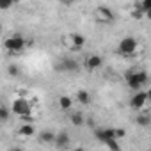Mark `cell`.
<instances>
[{
  "mask_svg": "<svg viewBox=\"0 0 151 151\" xmlns=\"http://www.w3.org/2000/svg\"><path fill=\"white\" fill-rule=\"evenodd\" d=\"M124 80L132 91H140L147 84V73L144 69H128V73L124 75Z\"/></svg>",
  "mask_w": 151,
  "mask_h": 151,
  "instance_id": "1",
  "label": "cell"
},
{
  "mask_svg": "<svg viewBox=\"0 0 151 151\" xmlns=\"http://www.w3.org/2000/svg\"><path fill=\"white\" fill-rule=\"evenodd\" d=\"M124 135H126V132L119 130V128H107V126H103V128H96L94 130V139L100 140L101 144H107L109 140H119Z\"/></svg>",
  "mask_w": 151,
  "mask_h": 151,
  "instance_id": "2",
  "label": "cell"
},
{
  "mask_svg": "<svg viewBox=\"0 0 151 151\" xmlns=\"http://www.w3.org/2000/svg\"><path fill=\"white\" fill-rule=\"evenodd\" d=\"M9 110H11V114H16V116H20L22 119H29V117L32 116V105H30V101L25 100V98H14Z\"/></svg>",
  "mask_w": 151,
  "mask_h": 151,
  "instance_id": "3",
  "label": "cell"
},
{
  "mask_svg": "<svg viewBox=\"0 0 151 151\" xmlns=\"http://www.w3.org/2000/svg\"><path fill=\"white\" fill-rule=\"evenodd\" d=\"M25 45H27V41H25V37H23V36H20V34L9 36V37L4 41V48H6V50H9V52H13V53L22 52V50L25 48Z\"/></svg>",
  "mask_w": 151,
  "mask_h": 151,
  "instance_id": "4",
  "label": "cell"
},
{
  "mask_svg": "<svg viewBox=\"0 0 151 151\" xmlns=\"http://www.w3.org/2000/svg\"><path fill=\"white\" fill-rule=\"evenodd\" d=\"M137 46H139L137 39H135V37H132V36H128V37H123V39L119 41L117 52H119L121 55H133V53H135V50H137Z\"/></svg>",
  "mask_w": 151,
  "mask_h": 151,
  "instance_id": "5",
  "label": "cell"
},
{
  "mask_svg": "<svg viewBox=\"0 0 151 151\" xmlns=\"http://www.w3.org/2000/svg\"><path fill=\"white\" fill-rule=\"evenodd\" d=\"M114 18H116L114 11L110 7H107V6H98L94 9V20L100 22V23H112Z\"/></svg>",
  "mask_w": 151,
  "mask_h": 151,
  "instance_id": "6",
  "label": "cell"
},
{
  "mask_svg": "<svg viewBox=\"0 0 151 151\" xmlns=\"http://www.w3.org/2000/svg\"><path fill=\"white\" fill-rule=\"evenodd\" d=\"M147 100H149V93L147 91H135L133 93V96L130 98V105L135 109V110H140L146 103H147Z\"/></svg>",
  "mask_w": 151,
  "mask_h": 151,
  "instance_id": "7",
  "label": "cell"
},
{
  "mask_svg": "<svg viewBox=\"0 0 151 151\" xmlns=\"http://www.w3.org/2000/svg\"><path fill=\"white\" fill-rule=\"evenodd\" d=\"M71 144V137L66 130H60L59 133H55V140H53V146L59 149V151H66Z\"/></svg>",
  "mask_w": 151,
  "mask_h": 151,
  "instance_id": "8",
  "label": "cell"
},
{
  "mask_svg": "<svg viewBox=\"0 0 151 151\" xmlns=\"http://www.w3.org/2000/svg\"><path fill=\"white\" fill-rule=\"evenodd\" d=\"M57 69H59V71H66V73H77V71L80 69V64L75 60V59H71V57H64V59L57 64Z\"/></svg>",
  "mask_w": 151,
  "mask_h": 151,
  "instance_id": "9",
  "label": "cell"
},
{
  "mask_svg": "<svg viewBox=\"0 0 151 151\" xmlns=\"http://www.w3.org/2000/svg\"><path fill=\"white\" fill-rule=\"evenodd\" d=\"M103 66V57L98 55V53H93V55H87L86 57V62H84V68L87 71H96Z\"/></svg>",
  "mask_w": 151,
  "mask_h": 151,
  "instance_id": "10",
  "label": "cell"
},
{
  "mask_svg": "<svg viewBox=\"0 0 151 151\" xmlns=\"http://www.w3.org/2000/svg\"><path fill=\"white\" fill-rule=\"evenodd\" d=\"M68 43H69V48L71 50H80L84 45H86V37L78 32H73L69 37H68Z\"/></svg>",
  "mask_w": 151,
  "mask_h": 151,
  "instance_id": "11",
  "label": "cell"
},
{
  "mask_svg": "<svg viewBox=\"0 0 151 151\" xmlns=\"http://www.w3.org/2000/svg\"><path fill=\"white\" fill-rule=\"evenodd\" d=\"M37 139H39V142H41L43 146H48V144H53V140H55V133L50 132V130H43V132H39Z\"/></svg>",
  "mask_w": 151,
  "mask_h": 151,
  "instance_id": "12",
  "label": "cell"
},
{
  "mask_svg": "<svg viewBox=\"0 0 151 151\" xmlns=\"http://www.w3.org/2000/svg\"><path fill=\"white\" fill-rule=\"evenodd\" d=\"M34 133H36V128H34L32 123H23L18 128V135H22V137H32Z\"/></svg>",
  "mask_w": 151,
  "mask_h": 151,
  "instance_id": "13",
  "label": "cell"
},
{
  "mask_svg": "<svg viewBox=\"0 0 151 151\" xmlns=\"http://www.w3.org/2000/svg\"><path fill=\"white\" fill-rule=\"evenodd\" d=\"M71 107H73V98L71 96H60L59 98V109L60 110H71Z\"/></svg>",
  "mask_w": 151,
  "mask_h": 151,
  "instance_id": "14",
  "label": "cell"
},
{
  "mask_svg": "<svg viewBox=\"0 0 151 151\" xmlns=\"http://www.w3.org/2000/svg\"><path fill=\"white\" fill-rule=\"evenodd\" d=\"M69 121H71V124H73V126H82V124L86 123V119H84V114H82V112H73V114H69Z\"/></svg>",
  "mask_w": 151,
  "mask_h": 151,
  "instance_id": "15",
  "label": "cell"
},
{
  "mask_svg": "<svg viewBox=\"0 0 151 151\" xmlns=\"http://www.w3.org/2000/svg\"><path fill=\"white\" fill-rule=\"evenodd\" d=\"M77 100H78L82 105H89V103H91V93L86 91V89H78V93H77Z\"/></svg>",
  "mask_w": 151,
  "mask_h": 151,
  "instance_id": "16",
  "label": "cell"
},
{
  "mask_svg": "<svg viewBox=\"0 0 151 151\" xmlns=\"http://www.w3.org/2000/svg\"><path fill=\"white\" fill-rule=\"evenodd\" d=\"M9 117H11V110H9V107L0 105V124L7 123V121H9Z\"/></svg>",
  "mask_w": 151,
  "mask_h": 151,
  "instance_id": "17",
  "label": "cell"
},
{
  "mask_svg": "<svg viewBox=\"0 0 151 151\" xmlns=\"http://www.w3.org/2000/svg\"><path fill=\"white\" fill-rule=\"evenodd\" d=\"M149 123H151V119H149V114H137V124L139 126H142V128H146V126H149Z\"/></svg>",
  "mask_w": 151,
  "mask_h": 151,
  "instance_id": "18",
  "label": "cell"
},
{
  "mask_svg": "<svg viewBox=\"0 0 151 151\" xmlns=\"http://www.w3.org/2000/svg\"><path fill=\"white\" fill-rule=\"evenodd\" d=\"M7 73H9V77H18V75H20V68L16 64H9L7 66Z\"/></svg>",
  "mask_w": 151,
  "mask_h": 151,
  "instance_id": "19",
  "label": "cell"
},
{
  "mask_svg": "<svg viewBox=\"0 0 151 151\" xmlns=\"http://www.w3.org/2000/svg\"><path fill=\"white\" fill-rule=\"evenodd\" d=\"M13 7V2L11 0H0V11H7Z\"/></svg>",
  "mask_w": 151,
  "mask_h": 151,
  "instance_id": "20",
  "label": "cell"
},
{
  "mask_svg": "<svg viewBox=\"0 0 151 151\" xmlns=\"http://www.w3.org/2000/svg\"><path fill=\"white\" fill-rule=\"evenodd\" d=\"M9 151H25V149H23V147H20V146H14V147H11Z\"/></svg>",
  "mask_w": 151,
  "mask_h": 151,
  "instance_id": "21",
  "label": "cell"
},
{
  "mask_svg": "<svg viewBox=\"0 0 151 151\" xmlns=\"http://www.w3.org/2000/svg\"><path fill=\"white\" fill-rule=\"evenodd\" d=\"M71 151H86V147H82V146H78V147H75V149H71Z\"/></svg>",
  "mask_w": 151,
  "mask_h": 151,
  "instance_id": "22",
  "label": "cell"
},
{
  "mask_svg": "<svg viewBox=\"0 0 151 151\" xmlns=\"http://www.w3.org/2000/svg\"><path fill=\"white\" fill-rule=\"evenodd\" d=\"M0 32H2V22H0Z\"/></svg>",
  "mask_w": 151,
  "mask_h": 151,
  "instance_id": "23",
  "label": "cell"
}]
</instances>
